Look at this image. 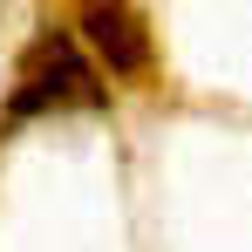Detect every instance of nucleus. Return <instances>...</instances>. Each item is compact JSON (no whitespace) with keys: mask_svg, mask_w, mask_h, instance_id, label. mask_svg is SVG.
Segmentation results:
<instances>
[{"mask_svg":"<svg viewBox=\"0 0 252 252\" xmlns=\"http://www.w3.org/2000/svg\"><path fill=\"white\" fill-rule=\"evenodd\" d=\"M102 82H95V55L82 48V34H41L21 55V75L7 95V116H55V109H95Z\"/></svg>","mask_w":252,"mask_h":252,"instance_id":"nucleus-1","label":"nucleus"},{"mask_svg":"<svg viewBox=\"0 0 252 252\" xmlns=\"http://www.w3.org/2000/svg\"><path fill=\"white\" fill-rule=\"evenodd\" d=\"M75 34H82V48L95 55V68L116 75V82L150 75V62H157V41H150V28H143V14H136L129 0H82Z\"/></svg>","mask_w":252,"mask_h":252,"instance_id":"nucleus-2","label":"nucleus"}]
</instances>
